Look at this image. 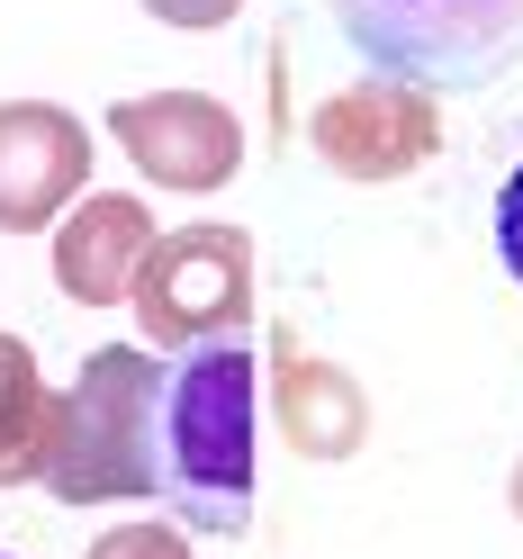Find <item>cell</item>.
Masks as SVG:
<instances>
[{
  "instance_id": "9c48e42d",
  "label": "cell",
  "mask_w": 523,
  "mask_h": 559,
  "mask_svg": "<svg viewBox=\"0 0 523 559\" xmlns=\"http://www.w3.org/2000/svg\"><path fill=\"white\" fill-rule=\"evenodd\" d=\"M497 253H506V271L523 280V163L506 171V190H497Z\"/></svg>"
},
{
  "instance_id": "30bf717a",
  "label": "cell",
  "mask_w": 523,
  "mask_h": 559,
  "mask_svg": "<svg viewBox=\"0 0 523 559\" xmlns=\"http://www.w3.org/2000/svg\"><path fill=\"white\" fill-rule=\"evenodd\" d=\"M154 10H163L171 27H207V19H226L235 0H154Z\"/></svg>"
},
{
  "instance_id": "5b68a950",
  "label": "cell",
  "mask_w": 523,
  "mask_h": 559,
  "mask_svg": "<svg viewBox=\"0 0 523 559\" xmlns=\"http://www.w3.org/2000/svg\"><path fill=\"white\" fill-rule=\"evenodd\" d=\"M82 181V127L63 109H0V226H46Z\"/></svg>"
},
{
  "instance_id": "3957f363",
  "label": "cell",
  "mask_w": 523,
  "mask_h": 559,
  "mask_svg": "<svg viewBox=\"0 0 523 559\" xmlns=\"http://www.w3.org/2000/svg\"><path fill=\"white\" fill-rule=\"evenodd\" d=\"M154 361L145 353H91L63 433L37 451V469L63 497H118V487H154L145 478V415H154Z\"/></svg>"
},
{
  "instance_id": "52a82bcc",
  "label": "cell",
  "mask_w": 523,
  "mask_h": 559,
  "mask_svg": "<svg viewBox=\"0 0 523 559\" xmlns=\"http://www.w3.org/2000/svg\"><path fill=\"white\" fill-rule=\"evenodd\" d=\"M55 262H63V289L73 298H118L135 280V262H145V207H127V199L82 207V226L55 243Z\"/></svg>"
},
{
  "instance_id": "7a4b0ae2",
  "label": "cell",
  "mask_w": 523,
  "mask_h": 559,
  "mask_svg": "<svg viewBox=\"0 0 523 559\" xmlns=\"http://www.w3.org/2000/svg\"><path fill=\"white\" fill-rule=\"evenodd\" d=\"M389 82L478 91L523 55V0H325Z\"/></svg>"
},
{
  "instance_id": "ba28073f",
  "label": "cell",
  "mask_w": 523,
  "mask_h": 559,
  "mask_svg": "<svg viewBox=\"0 0 523 559\" xmlns=\"http://www.w3.org/2000/svg\"><path fill=\"white\" fill-rule=\"evenodd\" d=\"M37 451H46V389L27 370V353L0 334V478H27Z\"/></svg>"
},
{
  "instance_id": "277c9868",
  "label": "cell",
  "mask_w": 523,
  "mask_h": 559,
  "mask_svg": "<svg viewBox=\"0 0 523 559\" xmlns=\"http://www.w3.org/2000/svg\"><path fill=\"white\" fill-rule=\"evenodd\" d=\"M135 298H145V325L163 343H217L243 325V235L226 226H199V235H171L163 253L145 262L135 280Z\"/></svg>"
},
{
  "instance_id": "6da1fadb",
  "label": "cell",
  "mask_w": 523,
  "mask_h": 559,
  "mask_svg": "<svg viewBox=\"0 0 523 559\" xmlns=\"http://www.w3.org/2000/svg\"><path fill=\"white\" fill-rule=\"evenodd\" d=\"M262 370L253 343L217 334L190 343L181 361L154 379V415H145V478L154 497L190 523V533H243L253 523V487H262Z\"/></svg>"
},
{
  "instance_id": "8992f818",
  "label": "cell",
  "mask_w": 523,
  "mask_h": 559,
  "mask_svg": "<svg viewBox=\"0 0 523 559\" xmlns=\"http://www.w3.org/2000/svg\"><path fill=\"white\" fill-rule=\"evenodd\" d=\"M118 135L135 145V163L154 171L171 190H207L235 171V127L207 109V99H145V109H127Z\"/></svg>"
},
{
  "instance_id": "8fae6325",
  "label": "cell",
  "mask_w": 523,
  "mask_h": 559,
  "mask_svg": "<svg viewBox=\"0 0 523 559\" xmlns=\"http://www.w3.org/2000/svg\"><path fill=\"white\" fill-rule=\"evenodd\" d=\"M0 559H19V550H0Z\"/></svg>"
}]
</instances>
